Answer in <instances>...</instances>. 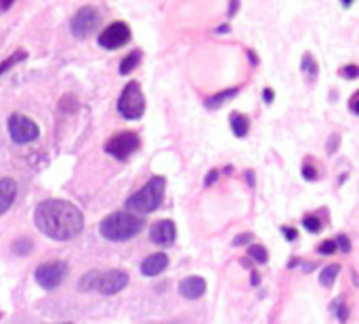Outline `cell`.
I'll return each instance as SVG.
<instances>
[{"label":"cell","mask_w":359,"mask_h":324,"mask_svg":"<svg viewBox=\"0 0 359 324\" xmlns=\"http://www.w3.org/2000/svg\"><path fill=\"white\" fill-rule=\"evenodd\" d=\"M99 11L95 6H82L69 21V30L76 38H86L99 25Z\"/></svg>","instance_id":"obj_8"},{"label":"cell","mask_w":359,"mask_h":324,"mask_svg":"<svg viewBox=\"0 0 359 324\" xmlns=\"http://www.w3.org/2000/svg\"><path fill=\"white\" fill-rule=\"evenodd\" d=\"M21 59H25V53H23V51H17V53H15V55H13V57H11L8 61H4V63H0V74H2L4 70H8V67H11L13 63H17V61H21Z\"/></svg>","instance_id":"obj_23"},{"label":"cell","mask_w":359,"mask_h":324,"mask_svg":"<svg viewBox=\"0 0 359 324\" xmlns=\"http://www.w3.org/2000/svg\"><path fill=\"white\" fill-rule=\"evenodd\" d=\"M303 226H305L309 232H320V230H322L320 219H318V217H313V215H307V217L303 219Z\"/></svg>","instance_id":"obj_22"},{"label":"cell","mask_w":359,"mask_h":324,"mask_svg":"<svg viewBox=\"0 0 359 324\" xmlns=\"http://www.w3.org/2000/svg\"><path fill=\"white\" fill-rule=\"evenodd\" d=\"M65 276H67V264L63 261H48L36 268V283L46 291L57 289Z\"/></svg>","instance_id":"obj_7"},{"label":"cell","mask_w":359,"mask_h":324,"mask_svg":"<svg viewBox=\"0 0 359 324\" xmlns=\"http://www.w3.org/2000/svg\"><path fill=\"white\" fill-rule=\"evenodd\" d=\"M164 190H166V179L164 177H154L149 179L139 192H135L128 200H126V209L137 213V215H147L154 213L164 198Z\"/></svg>","instance_id":"obj_3"},{"label":"cell","mask_w":359,"mask_h":324,"mask_svg":"<svg viewBox=\"0 0 359 324\" xmlns=\"http://www.w3.org/2000/svg\"><path fill=\"white\" fill-rule=\"evenodd\" d=\"M143 230V219L133 213H111L99 223V232L103 238L111 242H124L135 238Z\"/></svg>","instance_id":"obj_2"},{"label":"cell","mask_w":359,"mask_h":324,"mask_svg":"<svg viewBox=\"0 0 359 324\" xmlns=\"http://www.w3.org/2000/svg\"><path fill=\"white\" fill-rule=\"evenodd\" d=\"M252 240V234H242V236H238L236 240H233V245L238 247V245H246V242H250Z\"/></svg>","instance_id":"obj_28"},{"label":"cell","mask_w":359,"mask_h":324,"mask_svg":"<svg viewBox=\"0 0 359 324\" xmlns=\"http://www.w3.org/2000/svg\"><path fill=\"white\" fill-rule=\"evenodd\" d=\"M179 293L185 299H200L206 293V280L200 276H187L179 285Z\"/></svg>","instance_id":"obj_12"},{"label":"cell","mask_w":359,"mask_h":324,"mask_svg":"<svg viewBox=\"0 0 359 324\" xmlns=\"http://www.w3.org/2000/svg\"><path fill=\"white\" fill-rule=\"evenodd\" d=\"M271 97H273V93L271 91H265V101H271Z\"/></svg>","instance_id":"obj_34"},{"label":"cell","mask_w":359,"mask_h":324,"mask_svg":"<svg viewBox=\"0 0 359 324\" xmlns=\"http://www.w3.org/2000/svg\"><path fill=\"white\" fill-rule=\"evenodd\" d=\"M217 179V173H210V177H206V186H210Z\"/></svg>","instance_id":"obj_33"},{"label":"cell","mask_w":359,"mask_h":324,"mask_svg":"<svg viewBox=\"0 0 359 324\" xmlns=\"http://www.w3.org/2000/svg\"><path fill=\"white\" fill-rule=\"evenodd\" d=\"M250 283H252V285H255V287H257V285H259V283H261V276H259V274H257V272H252V278H250Z\"/></svg>","instance_id":"obj_31"},{"label":"cell","mask_w":359,"mask_h":324,"mask_svg":"<svg viewBox=\"0 0 359 324\" xmlns=\"http://www.w3.org/2000/svg\"><path fill=\"white\" fill-rule=\"evenodd\" d=\"M303 70L305 72H311V74H316L318 72V67H316V61H313V57L307 53V55H303Z\"/></svg>","instance_id":"obj_25"},{"label":"cell","mask_w":359,"mask_h":324,"mask_svg":"<svg viewBox=\"0 0 359 324\" xmlns=\"http://www.w3.org/2000/svg\"><path fill=\"white\" fill-rule=\"evenodd\" d=\"M149 238H151V242L162 245V247L172 245V242H175V238H177V228H175V223H172L170 219L158 221V223H154V226H151V230H149Z\"/></svg>","instance_id":"obj_11"},{"label":"cell","mask_w":359,"mask_h":324,"mask_svg":"<svg viewBox=\"0 0 359 324\" xmlns=\"http://www.w3.org/2000/svg\"><path fill=\"white\" fill-rule=\"evenodd\" d=\"M284 234H286V238H288V240H297V236H299V234H297V230H288V228H284Z\"/></svg>","instance_id":"obj_30"},{"label":"cell","mask_w":359,"mask_h":324,"mask_svg":"<svg viewBox=\"0 0 359 324\" xmlns=\"http://www.w3.org/2000/svg\"><path fill=\"white\" fill-rule=\"evenodd\" d=\"M118 112L128 120H137V118L143 116V112H145V95L141 91L139 82H128L126 84V89L122 91L120 101H118Z\"/></svg>","instance_id":"obj_4"},{"label":"cell","mask_w":359,"mask_h":324,"mask_svg":"<svg viewBox=\"0 0 359 324\" xmlns=\"http://www.w3.org/2000/svg\"><path fill=\"white\" fill-rule=\"evenodd\" d=\"M334 242H337V247H341L345 253H349V251H351V245H349L347 236H339V240H334Z\"/></svg>","instance_id":"obj_27"},{"label":"cell","mask_w":359,"mask_h":324,"mask_svg":"<svg viewBox=\"0 0 359 324\" xmlns=\"http://www.w3.org/2000/svg\"><path fill=\"white\" fill-rule=\"evenodd\" d=\"M303 175H305V179H316V171H313V167H305V169H303Z\"/></svg>","instance_id":"obj_29"},{"label":"cell","mask_w":359,"mask_h":324,"mask_svg":"<svg viewBox=\"0 0 359 324\" xmlns=\"http://www.w3.org/2000/svg\"><path fill=\"white\" fill-rule=\"evenodd\" d=\"M97 276H99V272H88V274H84L82 276V280L78 283V289L84 293V291H90V289H95V285H97Z\"/></svg>","instance_id":"obj_18"},{"label":"cell","mask_w":359,"mask_h":324,"mask_svg":"<svg viewBox=\"0 0 359 324\" xmlns=\"http://www.w3.org/2000/svg\"><path fill=\"white\" fill-rule=\"evenodd\" d=\"M128 40H130V27H128L126 23H122V21H116V23L107 25V27L99 34V38H97V42H99L103 48H107V51L120 48V46H124Z\"/></svg>","instance_id":"obj_9"},{"label":"cell","mask_w":359,"mask_h":324,"mask_svg":"<svg viewBox=\"0 0 359 324\" xmlns=\"http://www.w3.org/2000/svg\"><path fill=\"white\" fill-rule=\"evenodd\" d=\"M17 196V181L15 179H0V215H4Z\"/></svg>","instance_id":"obj_13"},{"label":"cell","mask_w":359,"mask_h":324,"mask_svg":"<svg viewBox=\"0 0 359 324\" xmlns=\"http://www.w3.org/2000/svg\"><path fill=\"white\" fill-rule=\"evenodd\" d=\"M36 228L59 242L76 238L84 228L82 211L67 200H44L34 211Z\"/></svg>","instance_id":"obj_1"},{"label":"cell","mask_w":359,"mask_h":324,"mask_svg":"<svg viewBox=\"0 0 359 324\" xmlns=\"http://www.w3.org/2000/svg\"><path fill=\"white\" fill-rule=\"evenodd\" d=\"M126 285H128V274L122 272V270H111V272H105V274H99V276H97L95 289H97L101 295H116V293H120Z\"/></svg>","instance_id":"obj_10"},{"label":"cell","mask_w":359,"mask_h":324,"mask_svg":"<svg viewBox=\"0 0 359 324\" xmlns=\"http://www.w3.org/2000/svg\"><path fill=\"white\" fill-rule=\"evenodd\" d=\"M61 324H72V323H61Z\"/></svg>","instance_id":"obj_35"},{"label":"cell","mask_w":359,"mask_h":324,"mask_svg":"<svg viewBox=\"0 0 359 324\" xmlns=\"http://www.w3.org/2000/svg\"><path fill=\"white\" fill-rule=\"evenodd\" d=\"M141 141L135 133L126 131V133H116L107 143H105V152L111 154L118 160H126L130 158L137 150H139Z\"/></svg>","instance_id":"obj_6"},{"label":"cell","mask_w":359,"mask_h":324,"mask_svg":"<svg viewBox=\"0 0 359 324\" xmlns=\"http://www.w3.org/2000/svg\"><path fill=\"white\" fill-rule=\"evenodd\" d=\"M8 133L15 143H29V141L38 139L40 129L32 118H27L23 114H13L8 118Z\"/></svg>","instance_id":"obj_5"},{"label":"cell","mask_w":359,"mask_h":324,"mask_svg":"<svg viewBox=\"0 0 359 324\" xmlns=\"http://www.w3.org/2000/svg\"><path fill=\"white\" fill-rule=\"evenodd\" d=\"M248 255L257 261V264H267L269 255H267V249L265 247H250Z\"/></svg>","instance_id":"obj_19"},{"label":"cell","mask_w":359,"mask_h":324,"mask_svg":"<svg viewBox=\"0 0 359 324\" xmlns=\"http://www.w3.org/2000/svg\"><path fill=\"white\" fill-rule=\"evenodd\" d=\"M339 74H341V76H345V78H351V80H353V78H358L359 67L355 65V63H349V65H345Z\"/></svg>","instance_id":"obj_24"},{"label":"cell","mask_w":359,"mask_h":324,"mask_svg":"<svg viewBox=\"0 0 359 324\" xmlns=\"http://www.w3.org/2000/svg\"><path fill=\"white\" fill-rule=\"evenodd\" d=\"M166 268H168V257H166L164 253L149 255V257L141 264V272H143L145 276H158V274H162Z\"/></svg>","instance_id":"obj_14"},{"label":"cell","mask_w":359,"mask_h":324,"mask_svg":"<svg viewBox=\"0 0 359 324\" xmlns=\"http://www.w3.org/2000/svg\"><path fill=\"white\" fill-rule=\"evenodd\" d=\"M231 129L238 137H246L248 135V120L242 114H231Z\"/></svg>","instance_id":"obj_15"},{"label":"cell","mask_w":359,"mask_h":324,"mask_svg":"<svg viewBox=\"0 0 359 324\" xmlns=\"http://www.w3.org/2000/svg\"><path fill=\"white\" fill-rule=\"evenodd\" d=\"M322 255H332L334 251H337V242L334 240H326V242H322L320 245V249H318Z\"/></svg>","instance_id":"obj_26"},{"label":"cell","mask_w":359,"mask_h":324,"mask_svg":"<svg viewBox=\"0 0 359 324\" xmlns=\"http://www.w3.org/2000/svg\"><path fill=\"white\" fill-rule=\"evenodd\" d=\"M139 59H141V53L139 51H133L124 61H122V65H120V74L124 76V74H130L133 70H135V65L139 63Z\"/></svg>","instance_id":"obj_17"},{"label":"cell","mask_w":359,"mask_h":324,"mask_svg":"<svg viewBox=\"0 0 359 324\" xmlns=\"http://www.w3.org/2000/svg\"><path fill=\"white\" fill-rule=\"evenodd\" d=\"M32 249H34V245H32V240H27V238L17 240V242L13 245V251H15L17 255H29V253H32Z\"/></svg>","instance_id":"obj_20"},{"label":"cell","mask_w":359,"mask_h":324,"mask_svg":"<svg viewBox=\"0 0 359 324\" xmlns=\"http://www.w3.org/2000/svg\"><path fill=\"white\" fill-rule=\"evenodd\" d=\"M355 101H358V95H353V97H351V112H353V114L358 112V105H355Z\"/></svg>","instance_id":"obj_32"},{"label":"cell","mask_w":359,"mask_h":324,"mask_svg":"<svg viewBox=\"0 0 359 324\" xmlns=\"http://www.w3.org/2000/svg\"><path fill=\"white\" fill-rule=\"evenodd\" d=\"M236 95V91L231 89V91H225V93H221V95H215V97H210L208 101H206V108H219L221 103H223V99H229V97H233Z\"/></svg>","instance_id":"obj_21"},{"label":"cell","mask_w":359,"mask_h":324,"mask_svg":"<svg viewBox=\"0 0 359 324\" xmlns=\"http://www.w3.org/2000/svg\"><path fill=\"white\" fill-rule=\"evenodd\" d=\"M339 272H341V266H328V268L320 274V283H322L324 287H332L334 280H337V276H339Z\"/></svg>","instance_id":"obj_16"}]
</instances>
